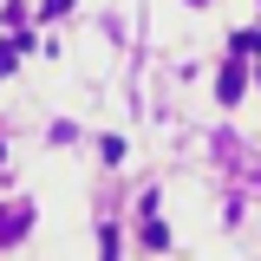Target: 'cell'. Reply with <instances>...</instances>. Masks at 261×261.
<instances>
[{
    "mask_svg": "<svg viewBox=\"0 0 261 261\" xmlns=\"http://www.w3.org/2000/svg\"><path fill=\"white\" fill-rule=\"evenodd\" d=\"M27 222H33V216H27V209H20V202H13V209L0 216V242H7V235H20V228H27Z\"/></svg>",
    "mask_w": 261,
    "mask_h": 261,
    "instance_id": "6da1fadb",
    "label": "cell"
},
{
    "mask_svg": "<svg viewBox=\"0 0 261 261\" xmlns=\"http://www.w3.org/2000/svg\"><path fill=\"white\" fill-rule=\"evenodd\" d=\"M65 7H72V0H46V13H65Z\"/></svg>",
    "mask_w": 261,
    "mask_h": 261,
    "instance_id": "7a4b0ae2",
    "label": "cell"
}]
</instances>
